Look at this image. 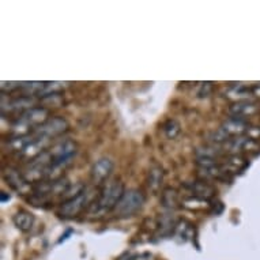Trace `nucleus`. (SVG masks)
<instances>
[{
  "label": "nucleus",
  "mask_w": 260,
  "mask_h": 260,
  "mask_svg": "<svg viewBox=\"0 0 260 260\" xmlns=\"http://www.w3.org/2000/svg\"><path fill=\"white\" fill-rule=\"evenodd\" d=\"M164 177H165V172L161 167H153L147 173V187L151 192L157 193L162 187L164 183Z\"/></svg>",
  "instance_id": "obj_12"
},
{
  "label": "nucleus",
  "mask_w": 260,
  "mask_h": 260,
  "mask_svg": "<svg viewBox=\"0 0 260 260\" xmlns=\"http://www.w3.org/2000/svg\"><path fill=\"white\" fill-rule=\"evenodd\" d=\"M113 167L115 165H113V161H112L111 158H100L99 161H95V164L91 168V171H90L91 181L95 185L105 183L109 179V176L112 175Z\"/></svg>",
  "instance_id": "obj_8"
},
{
  "label": "nucleus",
  "mask_w": 260,
  "mask_h": 260,
  "mask_svg": "<svg viewBox=\"0 0 260 260\" xmlns=\"http://www.w3.org/2000/svg\"><path fill=\"white\" fill-rule=\"evenodd\" d=\"M219 128L222 129V133L228 137V139L241 137V135H248V133L252 129L247 120L236 119V117H231L229 120H226Z\"/></svg>",
  "instance_id": "obj_9"
},
{
  "label": "nucleus",
  "mask_w": 260,
  "mask_h": 260,
  "mask_svg": "<svg viewBox=\"0 0 260 260\" xmlns=\"http://www.w3.org/2000/svg\"><path fill=\"white\" fill-rule=\"evenodd\" d=\"M162 129L169 139H175L180 134V124L173 119H169L162 125Z\"/></svg>",
  "instance_id": "obj_14"
},
{
  "label": "nucleus",
  "mask_w": 260,
  "mask_h": 260,
  "mask_svg": "<svg viewBox=\"0 0 260 260\" xmlns=\"http://www.w3.org/2000/svg\"><path fill=\"white\" fill-rule=\"evenodd\" d=\"M13 222L21 232H29L35 225V215L27 210H19L14 215Z\"/></svg>",
  "instance_id": "obj_11"
},
{
  "label": "nucleus",
  "mask_w": 260,
  "mask_h": 260,
  "mask_svg": "<svg viewBox=\"0 0 260 260\" xmlns=\"http://www.w3.org/2000/svg\"><path fill=\"white\" fill-rule=\"evenodd\" d=\"M183 187L191 193L192 198H197V199H201V201L205 202H209L210 199H213L215 197V193H217V189H215L213 184H210L207 180L203 179L184 183Z\"/></svg>",
  "instance_id": "obj_6"
},
{
  "label": "nucleus",
  "mask_w": 260,
  "mask_h": 260,
  "mask_svg": "<svg viewBox=\"0 0 260 260\" xmlns=\"http://www.w3.org/2000/svg\"><path fill=\"white\" fill-rule=\"evenodd\" d=\"M87 201H89V193H87V189H85L75 197L69 198V199L61 202L59 209H57V215L60 218H64V219L75 218L82 213V210L85 209Z\"/></svg>",
  "instance_id": "obj_4"
},
{
  "label": "nucleus",
  "mask_w": 260,
  "mask_h": 260,
  "mask_svg": "<svg viewBox=\"0 0 260 260\" xmlns=\"http://www.w3.org/2000/svg\"><path fill=\"white\" fill-rule=\"evenodd\" d=\"M259 111V107L257 104H255L251 100H240L237 103L232 104L228 112L232 117H236V119H243L247 120L248 117H251Z\"/></svg>",
  "instance_id": "obj_10"
},
{
  "label": "nucleus",
  "mask_w": 260,
  "mask_h": 260,
  "mask_svg": "<svg viewBox=\"0 0 260 260\" xmlns=\"http://www.w3.org/2000/svg\"><path fill=\"white\" fill-rule=\"evenodd\" d=\"M125 193V187L123 181L120 180H112L109 183L104 185V188L100 191L99 197L93 202L89 207V214L95 217H101L105 213H111L119 205L121 198Z\"/></svg>",
  "instance_id": "obj_1"
},
{
  "label": "nucleus",
  "mask_w": 260,
  "mask_h": 260,
  "mask_svg": "<svg viewBox=\"0 0 260 260\" xmlns=\"http://www.w3.org/2000/svg\"><path fill=\"white\" fill-rule=\"evenodd\" d=\"M51 112L45 107H35L26 111L25 113H22L21 116H18L17 119L14 120L13 128L14 133L17 137H22V135H27V134L33 133L36 128H39L40 125H43L44 123H47Z\"/></svg>",
  "instance_id": "obj_2"
},
{
  "label": "nucleus",
  "mask_w": 260,
  "mask_h": 260,
  "mask_svg": "<svg viewBox=\"0 0 260 260\" xmlns=\"http://www.w3.org/2000/svg\"><path fill=\"white\" fill-rule=\"evenodd\" d=\"M3 179L10 187L13 188L14 191H17L18 193H27L31 189V185L26 180L23 173L15 169V168H6L3 171Z\"/></svg>",
  "instance_id": "obj_7"
},
{
  "label": "nucleus",
  "mask_w": 260,
  "mask_h": 260,
  "mask_svg": "<svg viewBox=\"0 0 260 260\" xmlns=\"http://www.w3.org/2000/svg\"><path fill=\"white\" fill-rule=\"evenodd\" d=\"M161 205L168 210H176L180 207V195L175 188H165L161 193Z\"/></svg>",
  "instance_id": "obj_13"
},
{
  "label": "nucleus",
  "mask_w": 260,
  "mask_h": 260,
  "mask_svg": "<svg viewBox=\"0 0 260 260\" xmlns=\"http://www.w3.org/2000/svg\"><path fill=\"white\" fill-rule=\"evenodd\" d=\"M145 202L146 197L143 192L139 189H128L121 198V201L119 202V205L113 210V214L117 218L133 217L143 207Z\"/></svg>",
  "instance_id": "obj_3"
},
{
  "label": "nucleus",
  "mask_w": 260,
  "mask_h": 260,
  "mask_svg": "<svg viewBox=\"0 0 260 260\" xmlns=\"http://www.w3.org/2000/svg\"><path fill=\"white\" fill-rule=\"evenodd\" d=\"M0 198H2V202H3V203L7 201H10V195H7L6 192H2V193H0Z\"/></svg>",
  "instance_id": "obj_15"
},
{
  "label": "nucleus",
  "mask_w": 260,
  "mask_h": 260,
  "mask_svg": "<svg viewBox=\"0 0 260 260\" xmlns=\"http://www.w3.org/2000/svg\"><path fill=\"white\" fill-rule=\"evenodd\" d=\"M69 129V121L64 117H51L47 123L36 128L33 134L40 138H47V139H53V138L59 137Z\"/></svg>",
  "instance_id": "obj_5"
}]
</instances>
